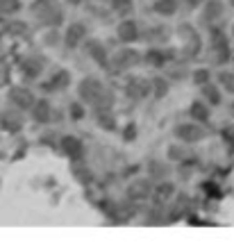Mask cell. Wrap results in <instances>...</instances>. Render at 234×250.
<instances>
[{
    "mask_svg": "<svg viewBox=\"0 0 234 250\" xmlns=\"http://www.w3.org/2000/svg\"><path fill=\"white\" fill-rule=\"evenodd\" d=\"M193 82L198 86L207 84V82H209V71H207V68H198V71L193 73Z\"/></svg>",
    "mask_w": 234,
    "mask_h": 250,
    "instance_id": "obj_29",
    "label": "cell"
},
{
    "mask_svg": "<svg viewBox=\"0 0 234 250\" xmlns=\"http://www.w3.org/2000/svg\"><path fill=\"white\" fill-rule=\"evenodd\" d=\"M0 119H2V125H5L7 130H19L21 127V121L16 116H12V114H2Z\"/></svg>",
    "mask_w": 234,
    "mask_h": 250,
    "instance_id": "obj_28",
    "label": "cell"
},
{
    "mask_svg": "<svg viewBox=\"0 0 234 250\" xmlns=\"http://www.w3.org/2000/svg\"><path fill=\"white\" fill-rule=\"evenodd\" d=\"M68 2H71V5H80V2H82V0H68Z\"/></svg>",
    "mask_w": 234,
    "mask_h": 250,
    "instance_id": "obj_37",
    "label": "cell"
},
{
    "mask_svg": "<svg viewBox=\"0 0 234 250\" xmlns=\"http://www.w3.org/2000/svg\"><path fill=\"white\" fill-rule=\"evenodd\" d=\"M73 175H75V180H80V182H91V175H89V171H86V168H78V166H75V168H73Z\"/></svg>",
    "mask_w": 234,
    "mask_h": 250,
    "instance_id": "obj_30",
    "label": "cell"
},
{
    "mask_svg": "<svg viewBox=\"0 0 234 250\" xmlns=\"http://www.w3.org/2000/svg\"><path fill=\"white\" fill-rule=\"evenodd\" d=\"M152 89H155V96L157 100H162L166 93H169V80H164V78H155L152 80Z\"/></svg>",
    "mask_w": 234,
    "mask_h": 250,
    "instance_id": "obj_24",
    "label": "cell"
},
{
    "mask_svg": "<svg viewBox=\"0 0 234 250\" xmlns=\"http://www.w3.org/2000/svg\"><path fill=\"white\" fill-rule=\"evenodd\" d=\"M230 5H232V7H234V0H230Z\"/></svg>",
    "mask_w": 234,
    "mask_h": 250,
    "instance_id": "obj_38",
    "label": "cell"
},
{
    "mask_svg": "<svg viewBox=\"0 0 234 250\" xmlns=\"http://www.w3.org/2000/svg\"><path fill=\"white\" fill-rule=\"evenodd\" d=\"M223 14H225V9H223L221 0H209L207 5H205V12H202V21H205L207 25L214 27L216 23L223 19Z\"/></svg>",
    "mask_w": 234,
    "mask_h": 250,
    "instance_id": "obj_11",
    "label": "cell"
},
{
    "mask_svg": "<svg viewBox=\"0 0 234 250\" xmlns=\"http://www.w3.org/2000/svg\"><path fill=\"white\" fill-rule=\"evenodd\" d=\"M150 89H152V80H143V78H132L130 82H128V86H125V91H128V96H130L132 100H141L146 98L150 93Z\"/></svg>",
    "mask_w": 234,
    "mask_h": 250,
    "instance_id": "obj_7",
    "label": "cell"
},
{
    "mask_svg": "<svg viewBox=\"0 0 234 250\" xmlns=\"http://www.w3.org/2000/svg\"><path fill=\"white\" fill-rule=\"evenodd\" d=\"M169 152H170V155H169L170 159H182L184 157V150H182V148H175V146H173V148H169Z\"/></svg>",
    "mask_w": 234,
    "mask_h": 250,
    "instance_id": "obj_34",
    "label": "cell"
},
{
    "mask_svg": "<svg viewBox=\"0 0 234 250\" xmlns=\"http://www.w3.org/2000/svg\"><path fill=\"white\" fill-rule=\"evenodd\" d=\"M32 116L37 123H48V121H52V107L48 100H37L32 107Z\"/></svg>",
    "mask_w": 234,
    "mask_h": 250,
    "instance_id": "obj_14",
    "label": "cell"
},
{
    "mask_svg": "<svg viewBox=\"0 0 234 250\" xmlns=\"http://www.w3.org/2000/svg\"><path fill=\"white\" fill-rule=\"evenodd\" d=\"M152 12L159 16H173L177 12V0H155Z\"/></svg>",
    "mask_w": 234,
    "mask_h": 250,
    "instance_id": "obj_21",
    "label": "cell"
},
{
    "mask_svg": "<svg viewBox=\"0 0 234 250\" xmlns=\"http://www.w3.org/2000/svg\"><path fill=\"white\" fill-rule=\"evenodd\" d=\"M209 37H212V53H214L216 64H225V62L230 60V43H228V37H225V34H223V30H218L216 25L212 27Z\"/></svg>",
    "mask_w": 234,
    "mask_h": 250,
    "instance_id": "obj_3",
    "label": "cell"
},
{
    "mask_svg": "<svg viewBox=\"0 0 234 250\" xmlns=\"http://www.w3.org/2000/svg\"><path fill=\"white\" fill-rule=\"evenodd\" d=\"M89 55H91L93 60H96L98 64L103 66V68H109V60H107V50H105V46L100 43V41H89Z\"/></svg>",
    "mask_w": 234,
    "mask_h": 250,
    "instance_id": "obj_18",
    "label": "cell"
},
{
    "mask_svg": "<svg viewBox=\"0 0 234 250\" xmlns=\"http://www.w3.org/2000/svg\"><path fill=\"white\" fill-rule=\"evenodd\" d=\"M180 34H182V39H184V50H187L189 57L198 55V50H200V37L193 32V27H191V25H182Z\"/></svg>",
    "mask_w": 234,
    "mask_h": 250,
    "instance_id": "obj_12",
    "label": "cell"
},
{
    "mask_svg": "<svg viewBox=\"0 0 234 250\" xmlns=\"http://www.w3.org/2000/svg\"><path fill=\"white\" fill-rule=\"evenodd\" d=\"M202 98L207 100L209 105H221V91H218V86L207 82V84H202Z\"/></svg>",
    "mask_w": 234,
    "mask_h": 250,
    "instance_id": "obj_22",
    "label": "cell"
},
{
    "mask_svg": "<svg viewBox=\"0 0 234 250\" xmlns=\"http://www.w3.org/2000/svg\"><path fill=\"white\" fill-rule=\"evenodd\" d=\"M116 32H118V39L125 41V43H132V41L139 39V25L132 19L121 21V23H118V27H116Z\"/></svg>",
    "mask_w": 234,
    "mask_h": 250,
    "instance_id": "obj_13",
    "label": "cell"
},
{
    "mask_svg": "<svg viewBox=\"0 0 234 250\" xmlns=\"http://www.w3.org/2000/svg\"><path fill=\"white\" fill-rule=\"evenodd\" d=\"M125 141H134L137 139V127L134 125H128V130H125Z\"/></svg>",
    "mask_w": 234,
    "mask_h": 250,
    "instance_id": "obj_33",
    "label": "cell"
},
{
    "mask_svg": "<svg viewBox=\"0 0 234 250\" xmlns=\"http://www.w3.org/2000/svg\"><path fill=\"white\" fill-rule=\"evenodd\" d=\"M139 62H141V55H139L137 50H132V48H123V50H118V53L114 55L111 64H114V68H116V71H125V68L137 66Z\"/></svg>",
    "mask_w": 234,
    "mask_h": 250,
    "instance_id": "obj_5",
    "label": "cell"
},
{
    "mask_svg": "<svg viewBox=\"0 0 234 250\" xmlns=\"http://www.w3.org/2000/svg\"><path fill=\"white\" fill-rule=\"evenodd\" d=\"M175 137L184 144H195V141L205 139V130L198 125V121L195 123H180L175 127Z\"/></svg>",
    "mask_w": 234,
    "mask_h": 250,
    "instance_id": "obj_4",
    "label": "cell"
},
{
    "mask_svg": "<svg viewBox=\"0 0 234 250\" xmlns=\"http://www.w3.org/2000/svg\"><path fill=\"white\" fill-rule=\"evenodd\" d=\"M43 66H46V60L39 57V55H32V57L23 60V73L30 75V78H37V75L43 71Z\"/></svg>",
    "mask_w": 234,
    "mask_h": 250,
    "instance_id": "obj_17",
    "label": "cell"
},
{
    "mask_svg": "<svg viewBox=\"0 0 234 250\" xmlns=\"http://www.w3.org/2000/svg\"><path fill=\"white\" fill-rule=\"evenodd\" d=\"M189 116L193 121H198V123H207L209 121V107L202 103V100H195V103H191V107H189Z\"/></svg>",
    "mask_w": 234,
    "mask_h": 250,
    "instance_id": "obj_19",
    "label": "cell"
},
{
    "mask_svg": "<svg viewBox=\"0 0 234 250\" xmlns=\"http://www.w3.org/2000/svg\"><path fill=\"white\" fill-rule=\"evenodd\" d=\"M173 193H175V185H173V182H162V185L152 191V200H155L157 205H169Z\"/></svg>",
    "mask_w": 234,
    "mask_h": 250,
    "instance_id": "obj_15",
    "label": "cell"
},
{
    "mask_svg": "<svg viewBox=\"0 0 234 250\" xmlns=\"http://www.w3.org/2000/svg\"><path fill=\"white\" fill-rule=\"evenodd\" d=\"M148 168H150V175H152V178H162L164 173H166L164 164H159V162H152V164H150Z\"/></svg>",
    "mask_w": 234,
    "mask_h": 250,
    "instance_id": "obj_32",
    "label": "cell"
},
{
    "mask_svg": "<svg viewBox=\"0 0 234 250\" xmlns=\"http://www.w3.org/2000/svg\"><path fill=\"white\" fill-rule=\"evenodd\" d=\"M152 185H150L148 180H137V182H132L130 187H128V198L130 200H134V203H141V200H148L150 196H152Z\"/></svg>",
    "mask_w": 234,
    "mask_h": 250,
    "instance_id": "obj_8",
    "label": "cell"
},
{
    "mask_svg": "<svg viewBox=\"0 0 234 250\" xmlns=\"http://www.w3.org/2000/svg\"><path fill=\"white\" fill-rule=\"evenodd\" d=\"M111 7H114V12H118V14H130L132 0H111Z\"/></svg>",
    "mask_w": 234,
    "mask_h": 250,
    "instance_id": "obj_27",
    "label": "cell"
},
{
    "mask_svg": "<svg viewBox=\"0 0 234 250\" xmlns=\"http://www.w3.org/2000/svg\"><path fill=\"white\" fill-rule=\"evenodd\" d=\"M21 9V0H0V14H16Z\"/></svg>",
    "mask_w": 234,
    "mask_h": 250,
    "instance_id": "obj_26",
    "label": "cell"
},
{
    "mask_svg": "<svg viewBox=\"0 0 234 250\" xmlns=\"http://www.w3.org/2000/svg\"><path fill=\"white\" fill-rule=\"evenodd\" d=\"M218 80H221V84H223V89H225V91L234 93V73L221 71V73H218Z\"/></svg>",
    "mask_w": 234,
    "mask_h": 250,
    "instance_id": "obj_25",
    "label": "cell"
},
{
    "mask_svg": "<svg viewBox=\"0 0 234 250\" xmlns=\"http://www.w3.org/2000/svg\"><path fill=\"white\" fill-rule=\"evenodd\" d=\"M170 60L169 53H164V50H157V48H152V50H148V55H146V62H148L150 66H155V68H162V66H166Z\"/></svg>",
    "mask_w": 234,
    "mask_h": 250,
    "instance_id": "obj_20",
    "label": "cell"
},
{
    "mask_svg": "<svg viewBox=\"0 0 234 250\" xmlns=\"http://www.w3.org/2000/svg\"><path fill=\"white\" fill-rule=\"evenodd\" d=\"M184 2H187L189 7H198V5H200V2H202V0H184Z\"/></svg>",
    "mask_w": 234,
    "mask_h": 250,
    "instance_id": "obj_36",
    "label": "cell"
},
{
    "mask_svg": "<svg viewBox=\"0 0 234 250\" xmlns=\"http://www.w3.org/2000/svg\"><path fill=\"white\" fill-rule=\"evenodd\" d=\"M68 84H71V75H68V71H57L46 82V89L48 91H64Z\"/></svg>",
    "mask_w": 234,
    "mask_h": 250,
    "instance_id": "obj_16",
    "label": "cell"
},
{
    "mask_svg": "<svg viewBox=\"0 0 234 250\" xmlns=\"http://www.w3.org/2000/svg\"><path fill=\"white\" fill-rule=\"evenodd\" d=\"M59 146H62L64 155H68L71 159H82V155H85V146H82V141H80L78 137H73V134L62 137Z\"/></svg>",
    "mask_w": 234,
    "mask_h": 250,
    "instance_id": "obj_9",
    "label": "cell"
},
{
    "mask_svg": "<svg viewBox=\"0 0 234 250\" xmlns=\"http://www.w3.org/2000/svg\"><path fill=\"white\" fill-rule=\"evenodd\" d=\"M71 119L73 121H82V119H85V107L78 105V103H73V105H71Z\"/></svg>",
    "mask_w": 234,
    "mask_h": 250,
    "instance_id": "obj_31",
    "label": "cell"
},
{
    "mask_svg": "<svg viewBox=\"0 0 234 250\" xmlns=\"http://www.w3.org/2000/svg\"><path fill=\"white\" fill-rule=\"evenodd\" d=\"M202 189H207V193H212V196H218V189L214 185H202Z\"/></svg>",
    "mask_w": 234,
    "mask_h": 250,
    "instance_id": "obj_35",
    "label": "cell"
},
{
    "mask_svg": "<svg viewBox=\"0 0 234 250\" xmlns=\"http://www.w3.org/2000/svg\"><path fill=\"white\" fill-rule=\"evenodd\" d=\"M85 37H86V25L85 23H73L68 30H66V37H64V43H66V48H78L82 41H85Z\"/></svg>",
    "mask_w": 234,
    "mask_h": 250,
    "instance_id": "obj_10",
    "label": "cell"
},
{
    "mask_svg": "<svg viewBox=\"0 0 234 250\" xmlns=\"http://www.w3.org/2000/svg\"><path fill=\"white\" fill-rule=\"evenodd\" d=\"M34 16L41 21V23H46V25H59L62 21H64V14L59 9L57 0H37L32 7Z\"/></svg>",
    "mask_w": 234,
    "mask_h": 250,
    "instance_id": "obj_2",
    "label": "cell"
},
{
    "mask_svg": "<svg viewBox=\"0 0 234 250\" xmlns=\"http://www.w3.org/2000/svg\"><path fill=\"white\" fill-rule=\"evenodd\" d=\"M78 93L80 98L85 100V103H89V105H93V109H109L111 103H114V96H111L107 89L103 86V82L98 78H85L82 82H80L78 86Z\"/></svg>",
    "mask_w": 234,
    "mask_h": 250,
    "instance_id": "obj_1",
    "label": "cell"
},
{
    "mask_svg": "<svg viewBox=\"0 0 234 250\" xmlns=\"http://www.w3.org/2000/svg\"><path fill=\"white\" fill-rule=\"evenodd\" d=\"M9 100H12L14 107H19V109H32L34 107V96L30 89H25V86H14L12 91H9Z\"/></svg>",
    "mask_w": 234,
    "mask_h": 250,
    "instance_id": "obj_6",
    "label": "cell"
},
{
    "mask_svg": "<svg viewBox=\"0 0 234 250\" xmlns=\"http://www.w3.org/2000/svg\"><path fill=\"white\" fill-rule=\"evenodd\" d=\"M96 121H98V125H100V127H105V130H109V132L116 127V121L111 119L109 109H98V112H96Z\"/></svg>",
    "mask_w": 234,
    "mask_h": 250,
    "instance_id": "obj_23",
    "label": "cell"
}]
</instances>
